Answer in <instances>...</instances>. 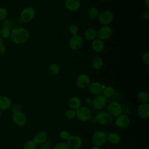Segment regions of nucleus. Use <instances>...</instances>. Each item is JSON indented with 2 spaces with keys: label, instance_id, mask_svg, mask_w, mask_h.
<instances>
[{
  "label": "nucleus",
  "instance_id": "1",
  "mask_svg": "<svg viewBox=\"0 0 149 149\" xmlns=\"http://www.w3.org/2000/svg\"><path fill=\"white\" fill-rule=\"evenodd\" d=\"M30 37L29 31L24 27H16L11 30L10 37L13 42L16 44L22 45L26 43Z\"/></svg>",
  "mask_w": 149,
  "mask_h": 149
},
{
  "label": "nucleus",
  "instance_id": "2",
  "mask_svg": "<svg viewBox=\"0 0 149 149\" xmlns=\"http://www.w3.org/2000/svg\"><path fill=\"white\" fill-rule=\"evenodd\" d=\"M107 140V134L102 130H97L95 132L91 138V141L94 146L97 147L102 146Z\"/></svg>",
  "mask_w": 149,
  "mask_h": 149
},
{
  "label": "nucleus",
  "instance_id": "3",
  "mask_svg": "<svg viewBox=\"0 0 149 149\" xmlns=\"http://www.w3.org/2000/svg\"><path fill=\"white\" fill-rule=\"evenodd\" d=\"M20 16L23 22L25 23L30 22L34 19L36 16V10L32 6H26L22 9Z\"/></svg>",
  "mask_w": 149,
  "mask_h": 149
},
{
  "label": "nucleus",
  "instance_id": "4",
  "mask_svg": "<svg viewBox=\"0 0 149 149\" xmlns=\"http://www.w3.org/2000/svg\"><path fill=\"white\" fill-rule=\"evenodd\" d=\"M95 120L102 126L110 125L113 120L112 117L107 111H100L95 115Z\"/></svg>",
  "mask_w": 149,
  "mask_h": 149
},
{
  "label": "nucleus",
  "instance_id": "5",
  "mask_svg": "<svg viewBox=\"0 0 149 149\" xmlns=\"http://www.w3.org/2000/svg\"><path fill=\"white\" fill-rule=\"evenodd\" d=\"M91 111L88 107H81L76 111V117L81 122H87L91 117Z\"/></svg>",
  "mask_w": 149,
  "mask_h": 149
},
{
  "label": "nucleus",
  "instance_id": "6",
  "mask_svg": "<svg viewBox=\"0 0 149 149\" xmlns=\"http://www.w3.org/2000/svg\"><path fill=\"white\" fill-rule=\"evenodd\" d=\"M107 112L112 117L116 118L122 112V107L120 103L117 101H112L108 105Z\"/></svg>",
  "mask_w": 149,
  "mask_h": 149
},
{
  "label": "nucleus",
  "instance_id": "7",
  "mask_svg": "<svg viewBox=\"0 0 149 149\" xmlns=\"http://www.w3.org/2000/svg\"><path fill=\"white\" fill-rule=\"evenodd\" d=\"M84 44L83 37L79 34L72 36L69 41V47L73 51H77L80 49Z\"/></svg>",
  "mask_w": 149,
  "mask_h": 149
},
{
  "label": "nucleus",
  "instance_id": "8",
  "mask_svg": "<svg viewBox=\"0 0 149 149\" xmlns=\"http://www.w3.org/2000/svg\"><path fill=\"white\" fill-rule=\"evenodd\" d=\"M112 34V28L107 25L101 27L97 31V38L100 39L102 41L106 40L109 38Z\"/></svg>",
  "mask_w": 149,
  "mask_h": 149
},
{
  "label": "nucleus",
  "instance_id": "9",
  "mask_svg": "<svg viewBox=\"0 0 149 149\" xmlns=\"http://www.w3.org/2000/svg\"><path fill=\"white\" fill-rule=\"evenodd\" d=\"M12 119L14 123L19 127L24 126L27 120L26 115L21 111L13 112L12 114Z\"/></svg>",
  "mask_w": 149,
  "mask_h": 149
},
{
  "label": "nucleus",
  "instance_id": "10",
  "mask_svg": "<svg viewBox=\"0 0 149 149\" xmlns=\"http://www.w3.org/2000/svg\"><path fill=\"white\" fill-rule=\"evenodd\" d=\"M66 143L71 149H79L82 146L83 141L82 139L77 135H70L67 139Z\"/></svg>",
  "mask_w": 149,
  "mask_h": 149
},
{
  "label": "nucleus",
  "instance_id": "11",
  "mask_svg": "<svg viewBox=\"0 0 149 149\" xmlns=\"http://www.w3.org/2000/svg\"><path fill=\"white\" fill-rule=\"evenodd\" d=\"M98 21L99 22L104 25L107 26L110 24L113 20V15L109 10H105L100 13L98 16Z\"/></svg>",
  "mask_w": 149,
  "mask_h": 149
},
{
  "label": "nucleus",
  "instance_id": "12",
  "mask_svg": "<svg viewBox=\"0 0 149 149\" xmlns=\"http://www.w3.org/2000/svg\"><path fill=\"white\" fill-rule=\"evenodd\" d=\"M91 80L90 76L86 73H81L79 74L76 80V84L77 86L81 89L87 88Z\"/></svg>",
  "mask_w": 149,
  "mask_h": 149
},
{
  "label": "nucleus",
  "instance_id": "13",
  "mask_svg": "<svg viewBox=\"0 0 149 149\" xmlns=\"http://www.w3.org/2000/svg\"><path fill=\"white\" fill-rule=\"evenodd\" d=\"M107 102V98L105 97L102 94L95 95L92 100V104L93 107L98 110H100L104 108Z\"/></svg>",
  "mask_w": 149,
  "mask_h": 149
},
{
  "label": "nucleus",
  "instance_id": "14",
  "mask_svg": "<svg viewBox=\"0 0 149 149\" xmlns=\"http://www.w3.org/2000/svg\"><path fill=\"white\" fill-rule=\"evenodd\" d=\"M105 86L98 81L90 82L88 86V90L90 94L94 95H97L102 94Z\"/></svg>",
  "mask_w": 149,
  "mask_h": 149
},
{
  "label": "nucleus",
  "instance_id": "15",
  "mask_svg": "<svg viewBox=\"0 0 149 149\" xmlns=\"http://www.w3.org/2000/svg\"><path fill=\"white\" fill-rule=\"evenodd\" d=\"M130 123V120L129 118L125 115H120L118 117H116V119L115 121V125L122 129H125L127 127Z\"/></svg>",
  "mask_w": 149,
  "mask_h": 149
},
{
  "label": "nucleus",
  "instance_id": "16",
  "mask_svg": "<svg viewBox=\"0 0 149 149\" xmlns=\"http://www.w3.org/2000/svg\"><path fill=\"white\" fill-rule=\"evenodd\" d=\"M65 8L70 12L77 11L81 6V2L80 0H65Z\"/></svg>",
  "mask_w": 149,
  "mask_h": 149
},
{
  "label": "nucleus",
  "instance_id": "17",
  "mask_svg": "<svg viewBox=\"0 0 149 149\" xmlns=\"http://www.w3.org/2000/svg\"><path fill=\"white\" fill-rule=\"evenodd\" d=\"M137 114L141 119H147L149 116V104L141 103L137 108Z\"/></svg>",
  "mask_w": 149,
  "mask_h": 149
},
{
  "label": "nucleus",
  "instance_id": "18",
  "mask_svg": "<svg viewBox=\"0 0 149 149\" xmlns=\"http://www.w3.org/2000/svg\"><path fill=\"white\" fill-rule=\"evenodd\" d=\"M104 43L103 41L96 38L92 41L91 42V48L96 53H101L104 49Z\"/></svg>",
  "mask_w": 149,
  "mask_h": 149
},
{
  "label": "nucleus",
  "instance_id": "19",
  "mask_svg": "<svg viewBox=\"0 0 149 149\" xmlns=\"http://www.w3.org/2000/svg\"><path fill=\"white\" fill-rule=\"evenodd\" d=\"M48 139V134L44 131H39L36 133L34 136L33 140L37 144H42L45 142Z\"/></svg>",
  "mask_w": 149,
  "mask_h": 149
},
{
  "label": "nucleus",
  "instance_id": "20",
  "mask_svg": "<svg viewBox=\"0 0 149 149\" xmlns=\"http://www.w3.org/2000/svg\"><path fill=\"white\" fill-rule=\"evenodd\" d=\"M68 105L70 109L76 111L81 107V101L78 97L73 96L69 100Z\"/></svg>",
  "mask_w": 149,
  "mask_h": 149
},
{
  "label": "nucleus",
  "instance_id": "21",
  "mask_svg": "<svg viewBox=\"0 0 149 149\" xmlns=\"http://www.w3.org/2000/svg\"><path fill=\"white\" fill-rule=\"evenodd\" d=\"M11 100L10 99L5 95L0 96V109L7 110L11 107Z\"/></svg>",
  "mask_w": 149,
  "mask_h": 149
},
{
  "label": "nucleus",
  "instance_id": "22",
  "mask_svg": "<svg viewBox=\"0 0 149 149\" xmlns=\"http://www.w3.org/2000/svg\"><path fill=\"white\" fill-rule=\"evenodd\" d=\"M47 73L51 76H55L58 75L60 72V67L56 63L50 64L47 68Z\"/></svg>",
  "mask_w": 149,
  "mask_h": 149
},
{
  "label": "nucleus",
  "instance_id": "23",
  "mask_svg": "<svg viewBox=\"0 0 149 149\" xmlns=\"http://www.w3.org/2000/svg\"><path fill=\"white\" fill-rule=\"evenodd\" d=\"M104 65V62L100 56H95L93 58L91 61L92 68L95 70L101 69Z\"/></svg>",
  "mask_w": 149,
  "mask_h": 149
},
{
  "label": "nucleus",
  "instance_id": "24",
  "mask_svg": "<svg viewBox=\"0 0 149 149\" xmlns=\"http://www.w3.org/2000/svg\"><path fill=\"white\" fill-rule=\"evenodd\" d=\"M120 135L115 132H111L107 134V140L111 144H116L120 141Z\"/></svg>",
  "mask_w": 149,
  "mask_h": 149
},
{
  "label": "nucleus",
  "instance_id": "25",
  "mask_svg": "<svg viewBox=\"0 0 149 149\" xmlns=\"http://www.w3.org/2000/svg\"><path fill=\"white\" fill-rule=\"evenodd\" d=\"M84 36L86 40L92 41L97 38V30L93 28H89L85 31Z\"/></svg>",
  "mask_w": 149,
  "mask_h": 149
},
{
  "label": "nucleus",
  "instance_id": "26",
  "mask_svg": "<svg viewBox=\"0 0 149 149\" xmlns=\"http://www.w3.org/2000/svg\"><path fill=\"white\" fill-rule=\"evenodd\" d=\"M87 13H88V17L93 20L97 19L100 15L99 10L95 6L90 7L88 10Z\"/></svg>",
  "mask_w": 149,
  "mask_h": 149
},
{
  "label": "nucleus",
  "instance_id": "27",
  "mask_svg": "<svg viewBox=\"0 0 149 149\" xmlns=\"http://www.w3.org/2000/svg\"><path fill=\"white\" fill-rule=\"evenodd\" d=\"M114 94H115V90L113 87L111 86H105L102 92V94L105 97H106L107 98H111L114 95Z\"/></svg>",
  "mask_w": 149,
  "mask_h": 149
},
{
  "label": "nucleus",
  "instance_id": "28",
  "mask_svg": "<svg viewBox=\"0 0 149 149\" xmlns=\"http://www.w3.org/2000/svg\"><path fill=\"white\" fill-rule=\"evenodd\" d=\"M137 99L141 103H147L149 100V96L147 92L141 91L138 93Z\"/></svg>",
  "mask_w": 149,
  "mask_h": 149
},
{
  "label": "nucleus",
  "instance_id": "29",
  "mask_svg": "<svg viewBox=\"0 0 149 149\" xmlns=\"http://www.w3.org/2000/svg\"><path fill=\"white\" fill-rule=\"evenodd\" d=\"M11 33V30L9 29L2 26L0 29V36L2 38H6L10 37Z\"/></svg>",
  "mask_w": 149,
  "mask_h": 149
},
{
  "label": "nucleus",
  "instance_id": "30",
  "mask_svg": "<svg viewBox=\"0 0 149 149\" xmlns=\"http://www.w3.org/2000/svg\"><path fill=\"white\" fill-rule=\"evenodd\" d=\"M37 145L33 140H29L24 144L23 149H36Z\"/></svg>",
  "mask_w": 149,
  "mask_h": 149
},
{
  "label": "nucleus",
  "instance_id": "31",
  "mask_svg": "<svg viewBox=\"0 0 149 149\" xmlns=\"http://www.w3.org/2000/svg\"><path fill=\"white\" fill-rule=\"evenodd\" d=\"M69 33L72 36L79 34V27L76 24H71L68 28Z\"/></svg>",
  "mask_w": 149,
  "mask_h": 149
},
{
  "label": "nucleus",
  "instance_id": "32",
  "mask_svg": "<svg viewBox=\"0 0 149 149\" xmlns=\"http://www.w3.org/2000/svg\"><path fill=\"white\" fill-rule=\"evenodd\" d=\"M65 117L69 120H72L76 118V111L72 109H68L65 112Z\"/></svg>",
  "mask_w": 149,
  "mask_h": 149
},
{
  "label": "nucleus",
  "instance_id": "33",
  "mask_svg": "<svg viewBox=\"0 0 149 149\" xmlns=\"http://www.w3.org/2000/svg\"><path fill=\"white\" fill-rule=\"evenodd\" d=\"M2 26L3 27H7L10 30H12L13 29V22L10 19H5L3 21H2Z\"/></svg>",
  "mask_w": 149,
  "mask_h": 149
},
{
  "label": "nucleus",
  "instance_id": "34",
  "mask_svg": "<svg viewBox=\"0 0 149 149\" xmlns=\"http://www.w3.org/2000/svg\"><path fill=\"white\" fill-rule=\"evenodd\" d=\"M8 15V10L4 7H0V22L3 21L6 19Z\"/></svg>",
  "mask_w": 149,
  "mask_h": 149
},
{
  "label": "nucleus",
  "instance_id": "35",
  "mask_svg": "<svg viewBox=\"0 0 149 149\" xmlns=\"http://www.w3.org/2000/svg\"><path fill=\"white\" fill-rule=\"evenodd\" d=\"M53 149H70L67 144L65 142L58 143L53 148Z\"/></svg>",
  "mask_w": 149,
  "mask_h": 149
},
{
  "label": "nucleus",
  "instance_id": "36",
  "mask_svg": "<svg viewBox=\"0 0 149 149\" xmlns=\"http://www.w3.org/2000/svg\"><path fill=\"white\" fill-rule=\"evenodd\" d=\"M70 133L66 130H62L59 133V136L63 140H67V139L70 137Z\"/></svg>",
  "mask_w": 149,
  "mask_h": 149
},
{
  "label": "nucleus",
  "instance_id": "37",
  "mask_svg": "<svg viewBox=\"0 0 149 149\" xmlns=\"http://www.w3.org/2000/svg\"><path fill=\"white\" fill-rule=\"evenodd\" d=\"M142 61L145 64L147 65H149V52H146L143 54Z\"/></svg>",
  "mask_w": 149,
  "mask_h": 149
},
{
  "label": "nucleus",
  "instance_id": "38",
  "mask_svg": "<svg viewBox=\"0 0 149 149\" xmlns=\"http://www.w3.org/2000/svg\"><path fill=\"white\" fill-rule=\"evenodd\" d=\"M143 18L145 20H148L149 19V9H146L143 13Z\"/></svg>",
  "mask_w": 149,
  "mask_h": 149
},
{
  "label": "nucleus",
  "instance_id": "39",
  "mask_svg": "<svg viewBox=\"0 0 149 149\" xmlns=\"http://www.w3.org/2000/svg\"><path fill=\"white\" fill-rule=\"evenodd\" d=\"M6 51V48L3 44L0 45V53H3Z\"/></svg>",
  "mask_w": 149,
  "mask_h": 149
},
{
  "label": "nucleus",
  "instance_id": "40",
  "mask_svg": "<svg viewBox=\"0 0 149 149\" xmlns=\"http://www.w3.org/2000/svg\"><path fill=\"white\" fill-rule=\"evenodd\" d=\"M144 4L147 9H149V0H144Z\"/></svg>",
  "mask_w": 149,
  "mask_h": 149
},
{
  "label": "nucleus",
  "instance_id": "41",
  "mask_svg": "<svg viewBox=\"0 0 149 149\" xmlns=\"http://www.w3.org/2000/svg\"><path fill=\"white\" fill-rule=\"evenodd\" d=\"M86 102H87V104L90 105V104H92V100L90 98H87L86 99Z\"/></svg>",
  "mask_w": 149,
  "mask_h": 149
},
{
  "label": "nucleus",
  "instance_id": "42",
  "mask_svg": "<svg viewBox=\"0 0 149 149\" xmlns=\"http://www.w3.org/2000/svg\"><path fill=\"white\" fill-rule=\"evenodd\" d=\"M90 149H101V148L100 147H97V146H93L92 147H91Z\"/></svg>",
  "mask_w": 149,
  "mask_h": 149
},
{
  "label": "nucleus",
  "instance_id": "43",
  "mask_svg": "<svg viewBox=\"0 0 149 149\" xmlns=\"http://www.w3.org/2000/svg\"><path fill=\"white\" fill-rule=\"evenodd\" d=\"M3 44V41H2V37L0 36V45H2Z\"/></svg>",
  "mask_w": 149,
  "mask_h": 149
},
{
  "label": "nucleus",
  "instance_id": "44",
  "mask_svg": "<svg viewBox=\"0 0 149 149\" xmlns=\"http://www.w3.org/2000/svg\"><path fill=\"white\" fill-rule=\"evenodd\" d=\"M1 112L0 111V118H1Z\"/></svg>",
  "mask_w": 149,
  "mask_h": 149
},
{
  "label": "nucleus",
  "instance_id": "45",
  "mask_svg": "<svg viewBox=\"0 0 149 149\" xmlns=\"http://www.w3.org/2000/svg\"><path fill=\"white\" fill-rule=\"evenodd\" d=\"M100 1H106V0H99Z\"/></svg>",
  "mask_w": 149,
  "mask_h": 149
},
{
  "label": "nucleus",
  "instance_id": "46",
  "mask_svg": "<svg viewBox=\"0 0 149 149\" xmlns=\"http://www.w3.org/2000/svg\"><path fill=\"white\" fill-rule=\"evenodd\" d=\"M40 149H46V148H42H42H41Z\"/></svg>",
  "mask_w": 149,
  "mask_h": 149
}]
</instances>
